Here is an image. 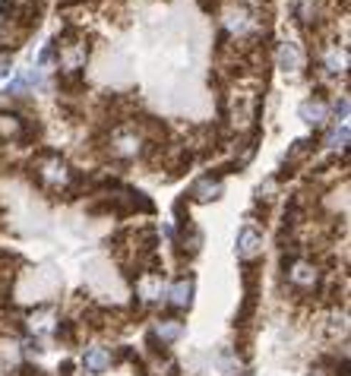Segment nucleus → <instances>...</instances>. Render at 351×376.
<instances>
[{
    "instance_id": "obj_15",
    "label": "nucleus",
    "mask_w": 351,
    "mask_h": 376,
    "mask_svg": "<svg viewBox=\"0 0 351 376\" xmlns=\"http://www.w3.org/2000/svg\"><path fill=\"white\" fill-rule=\"evenodd\" d=\"M310 376H323V370H313V373H310Z\"/></svg>"
},
{
    "instance_id": "obj_11",
    "label": "nucleus",
    "mask_w": 351,
    "mask_h": 376,
    "mask_svg": "<svg viewBox=\"0 0 351 376\" xmlns=\"http://www.w3.org/2000/svg\"><path fill=\"white\" fill-rule=\"evenodd\" d=\"M79 332H83V329H79L76 320H61V322L54 326V338H57L61 345H70V348H73V345L79 342Z\"/></svg>"
},
{
    "instance_id": "obj_3",
    "label": "nucleus",
    "mask_w": 351,
    "mask_h": 376,
    "mask_svg": "<svg viewBox=\"0 0 351 376\" xmlns=\"http://www.w3.org/2000/svg\"><path fill=\"white\" fill-rule=\"evenodd\" d=\"M225 193V181L222 177H215V174H203L200 181H193L190 183V190H187V203H200V205H206V203H215L218 196Z\"/></svg>"
},
{
    "instance_id": "obj_7",
    "label": "nucleus",
    "mask_w": 351,
    "mask_h": 376,
    "mask_svg": "<svg viewBox=\"0 0 351 376\" xmlns=\"http://www.w3.org/2000/svg\"><path fill=\"white\" fill-rule=\"evenodd\" d=\"M57 88L63 98H83V92L89 88V76L86 70H57Z\"/></svg>"
},
{
    "instance_id": "obj_2",
    "label": "nucleus",
    "mask_w": 351,
    "mask_h": 376,
    "mask_svg": "<svg viewBox=\"0 0 351 376\" xmlns=\"http://www.w3.org/2000/svg\"><path fill=\"white\" fill-rule=\"evenodd\" d=\"M26 117L19 111H0V149L4 146H26Z\"/></svg>"
},
{
    "instance_id": "obj_13",
    "label": "nucleus",
    "mask_w": 351,
    "mask_h": 376,
    "mask_svg": "<svg viewBox=\"0 0 351 376\" xmlns=\"http://www.w3.org/2000/svg\"><path fill=\"white\" fill-rule=\"evenodd\" d=\"M329 146H332V149H342V152L348 149V123H342V127H335L329 133Z\"/></svg>"
},
{
    "instance_id": "obj_10",
    "label": "nucleus",
    "mask_w": 351,
    "mask_h": 376,
    "mask_svg": "<svg viewBox=\"0 0 351 376\" xmlns=\"http://www.w3.org/2000/svg\"><path fill=\"white\" fill-rule=\"evenodd\" d=\"M323 66H326V73H345V66H348V51L345 48H339V44H332V48L323 54Z\"/></svg>"
},
{
    "instance_id": "obj_5",
    "label": "nucleus",
    "mask_w": 351,
    "mask_h": 376,
    "mask_svg": "<svg viewBox=\"0 0 351 376\" xmlns=\"http://www.w3.org/2000/svg\"><path fill=\"white\" fill-rule=\"evenodd\" d=\"M184 329H187L184 326V316H178V313H158L156 316V326H152L149 332L168 348V345H174L180 335H184Z\"/></svg>"
},
{
    "instance_id": "obj_12",
    "label": "nucleus",
    "mask_w": 351,
    "mask_h": 376,
    "mask_svg": "<svg viewBox=\"0 0 351 376\" xmlns=\"http://www.w3.org/2000/svg\"><path fill=\"white\" fill-rule=\"evenodd\" d=\"M279 66L282 70H291V73L301 66V51H297L295 41H282L279 44Z\"/></svg>"
},
{
    "instance_id": "obj_6",
    "label": "nucleus",
    "mask_w": 351,
    "mask_h": 376,
    "mask_svg": "<svg viewBox=\"0 0 351 376\" xmlns=\"http://www.w3.org/2000/svg\"><path fill=\"white\" fill-rule=\"evenodd\" d=\"M79 367H83V373H89V376L108 373V370L114 367V351H111V348H101V345H92V348L83 354Z\"/></svg>"
},
{
    "instance_id": "obj_9",
    "label": "nucleus",
    "mask_w": 351,
    "mask_h": 376,
    "mask_svg": "<svg viewBox=\"0 0 351 376\" xmlns=\"http://www.w3.org/2000/svg\"><path fill=\"white\" fill-rule=\"evenodd\" d=\"M326 101L323 98H307L301 101V117H304V123H310V127H323V121H326Z\"/></svg>"
},
{
    "instance_id": "obj_14",
    "label": "nucleus",
    "mask_w": 351,
    "mask_h": 376,
    "mask_svg": "<svg viewBox=\"0 0 351 376\" xmlns=\"http://www.w3.org/2000/svg\"><path fill=\"white\" fill-rule=\"evenodd\" d=\"M10 70H13V61H10V54H4L0 57V79L10 76Z\"/></svg>"
},
{
    "instance_id": "obj_1",
    "label": "nucleus",
    "mask_w": 351,
    "mask_h": 376,
    "mask_svg": "<svg viewBox=\"0 0 351 376\" xmlns=\"http://www.w3.org/2000/svg\"><path fill=\"white\" fill-rule=\"evenodd\" d=\"M282 269H285V278H288V291L295 298H310L323 285V269L310 256H297L291 263H282Z\"/></svg>"
},
{
    "instance_id": "obj_8",
    "label": "nucleus",
    "mask_w": 351,
    "mask_h": 376,
    "mask_svg": "<svg viewBox=\"0 0 351 376\" xmlns=\"http://www.w3.org/2000/svg\"><path fill=\"white\" fill-rule=\"evenodd\" d=\"M263 256V231L257 228H240L238 234V260L240 263H250V260H260Z\"/></svg>"
},
{
    "instance_id": "obj_4",
    "label": "nucleus",
    "mask_w": 351,
    "mask_h": 376,
    "mask_svg": "<svg viewBox=\"0 0 351 376\" xmlns=\"http://www.w3.org/2000/svg\"><path fill=\"white\" fill-rule=\"evenodd\" d=\"M193 288H196V278L193 275H184L178 278V282L168 285V294H165V304L171 307V313H184V310H190V304H193Z\"/></svg>"
}]
</instances>
